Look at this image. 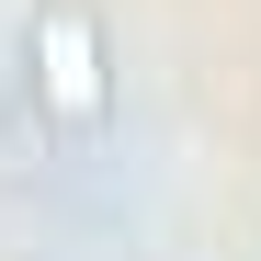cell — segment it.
<instances>
[{"label":"cell","instance_id":"1","mask_svg":"<svg viewBox=\"0 0 261 261\" xmlns=\"http://www.w3.org/2000/svg\"><path fill=\"white\" fill-rule=\"evenodd\" d=\"M23 80H34V114H46L57 137H102V125H114V46H102L91 0H34Z\"/></svg>","mask_w":261,"mask_h":261}]
</instances>
